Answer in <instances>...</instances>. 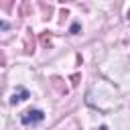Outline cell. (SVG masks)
I'll return each instance as SVG.
<instances>
[{
	"instance_id": "1",
	"label": "cell",
	"mask_w": 130,
	"mask_h": 130,
	"mask_svg": "<svg viewBox=\"0 0 130 130\" xmlns=\"http://www.w3.org/2000/svg\"><path fill=\"white\" fill-rule=\"evenodd\" d=\"M43 120H45V114H43V110H26V112L20 116V122H22L24 126L39 124V122H43Z\"/></svg>"
},
{
	"instance_id": "2",
	"label": "cell",
	"mask_w": 130,
	"mask_h": 130,
	"mask_svg": "<svg viewBox=\"0 0 130 130\" xmlns=\"http://www.w3.org/2000/svg\"><path fill=\"white\" fill-rule=\"evenodd\" d=\"M28 98H30L28 89L20 87V89H18V91H14V95L10 98V104H12V106H16V104H20V102H24V100H28Z\"/></svg>"
},
{
	"instance_id": "3",
	"label": "cell",
	"mask_w": 130,
	"mask_h": 130,
	"mask_svg": "<svg viewBox=\"0 0 130 130\" xmlns=\"http://www.w3.org/2000/svg\"><path fill=\"white\" fill-rule=\"evenodd\" d=\"M79 30H81V26H79L77 22H73V24H71V28H69V32H71V35H77Z\"/></svg>"
},
{
	"instance_id": "4",
	"label": "cell",
	"mask_w": 130,
	"mask_h": 130,
	"mask_svg": "<svg viewBox=\"0 0 130 130\" xmlns=\"http://www.w3.org/2000/svg\"><path fill=\"white\" fill-rule=\"evenodd\" d=\"M2 8L4 10H10V0H2Z\"/></svg>"
},
{
	"instance_id": "5",
	"label": "cell",
	"mask_w": 130,
	"mask_h": 130,
	"mask_svg": "<svg viewBox=\"0 0 130 130\" xmlns=\"http://www.w3.org/2000/svg\"><path fill=\"white\" fill-rule=\"evenodd\" d=\"M8 26H10V24H8V22H6V20H0V30H6V28H8Z\"/></svg>"
},
{
	"instance_id": "6",
	"label": "cell",
	"mask_w": 130,
	"mask_h": 130,
	"mask_svg": "<svg viewBox=\"0 0 130 130\" xmlns=\"http://www.w3.org/2000/svg\"><path fill=\"white\" fill-rule=\"evenodd\" d=\"M43 45H51V37H47V35H43Z\"/></svg>"
},
{
	"instance_id": "7",
	"label": "cell",
	"mask_w": 130,
	"mask_h": 130,
	"mask_svg": "<svg viewBox=\"0 0 130 130\" xmlns=\"http://www.w3.org/2000/svg\"><path fill=\"white\" fill-rule=\"evenodd\" d=\"M0 63H2V65H4V57H2V55H0Z\"/></svg>"
}]
</instances>
